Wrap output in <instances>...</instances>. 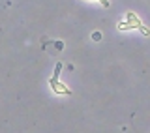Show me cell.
<instances>
[{"label":"cell","instance_id":"cell-1","mask_svg":"<svg viewBox=\"0 0 150 133\" xmlns=\"http://www.w3.org/2000/svg\"><path fill=\"white\" fill-rule=\"evenodd\" d=\"M126 19H128V23H118V30H129V28H139L143 26L141 25V21H139V17L135 15L133 11H128L126 13Z\"/></svg>","mask_w":150,"mask_h":133},{"label":"cell","instance_id":"cell-2","mask_svg":"<svg viewBox=\"0 0 150 133\" xmlns=\"http://www.w3.org/2000/svg\"><path fill=\"white\" fill-rule=\"evenodd\" d=\"M49 84H51V88H53L54 94H60V96H71V90L66 86V84L60 83L58 77H51L49 79Z\"/></svg>","mask_w":150,"mask_h":133},{"label":"cell","instance_id":"cell-3","mask_svg":"<svg viewBox=\"0 0 150 133\" xmlns=\"http://www.w3.org/2000/svg\"><path fill=\"white\" fill-rule=\"evenodd\" d=\"M92 40L94 41H100L101 40V32H94V34H92Z\"/></svg>","mask_w":150,"mask_h":133},{"label":"cell","instance_id":"cell-4","mask_svg":"<svg viewBox=\"0 0 150 133\" xmlns=\"http://www.w3.org/2000/svg\"><path fill=\"white\" fill-rule=\"evenodd\" d=\"M139 30H141V32H143V34H144V36H150V30H148V28H146V26H141V28H139Z\"/></svg>","mask_w":150,"mask_h":133},{"label":"cell","instance_id":"cell-5","mask_svg":"<svg viewBox=\"0 0 150 133\" xmlns=\"http://www.w3.org/2000/svg\"><path fill=\"white\" fill-rule=\"evenodd\" d=\"M54 47H56L58 51H62V49H64V43H62V41H56V43H54Z\"/></svg>","mask_w":150,"mask_h":133},{"label":"cell","instance_id":"cell-6","mask_svg":"<svg viewBox=\"0 0 150 133\" xmlns=\"http://www.w3.org/2000/svg\"><path fill=\"white\" fill-rule=\"evenodd\" d=\"M98 2H101V6H103V8H109V6H111L109 0H98Z\"/></svg>","mask_w":150,"mask_h":133}]
</instances>
